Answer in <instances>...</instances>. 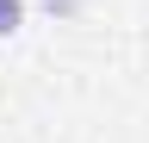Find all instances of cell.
Here are the masks:
<instances>
[{"label": "cell", "instance_id": "obj_1", "mask_svg": "<svg viewBox=\"0 0 149 143\" xmlns=\"http://www.w3.org/2000/svg\"><path fill=\"white\" fill-rule=\"evenodd\" d=\"M19 25H25V0H0V38H13Z\"/></svg>", "mask_w": 149, "mask_h": 143}, {"label": "cell", "instance_id": "obj_2", "mask_svg": "<svg viewBox=\"0 0 149 143\" xmlns=\"http://www.w3.org/2000/svg\"><path fill=\"white\" fill-rule=\"evenodd\" d=\"M44 6L56 13V19H74V13H81V6H87V0H44Z\"/></svg>", "mask_w": 149, "mask_h": 143}]
</instances>
